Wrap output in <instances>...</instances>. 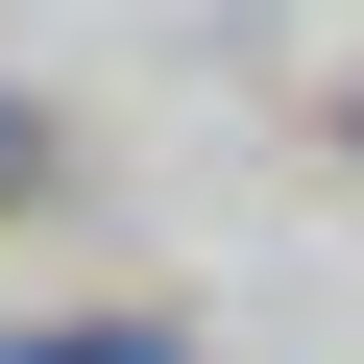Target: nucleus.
<instances>
[{
  "instance_id": "nucleus-1",
  "label": "nucleus",
  "mask_w": 364,
  "mask_h": 364,
  "mask_svg": "<svg viewBox=\"0 0 364 364\" xmlns=\"http://www.w3.org/2000/svg\"><path fill=\"white\" fill-rule=\"evenodd\" d=\"M0 364H170V340H0Z\"/></svg>"
},
{
  "instance_id": "nucleus-2",
  "label": "nucleus",
  "mask_w": 364,
  "mask_h": 364,
  "mask_svg": "<svg viewBox=\"0 0 364 364\" xmlns=\"http://www.w3.org/2000/svg\"><path fill=\"white\" fill-rule=\"evenodd\" d=\"M340 146H364V97H340Z\"/></svg>"
}]
</instances>
